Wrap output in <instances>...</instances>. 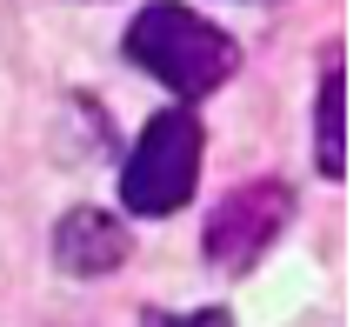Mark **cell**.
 Segmentation results:
<instances>
[{
	"instance_id": "1",
	"label": "cell",
	"mask_w": 360,
	"mask_h": 327,
	"mask_svg": "<svg viewBox=\"0 0 360 327\" xmlns=\"http://www.w3.org/2000/svg\"><path fill=\"white\" fill-rule=\"evenodd\" d=\"M127 60L147 67L180 101H200V94H214L220 80L240 67V47H233L207 13L180 7V0H154V7H141L134 27H127Z\"/></svg>"
},
{
	"instance_id": "2",
	"label": "cell",
	"mask_w": 360,
	"mask_h": 327,
	"mask_svg": "<svg viewBox=\"0 0 360 327\" xmlns=\"http://www.w3.org/2000/svg\"><path fill=\"white\" fill-rule=\"evenodd\" d=\"M200 120L187 114V107H167V114H154L141 127V141H134L127 167H120V200H127V214H147V221H160V214H180L193 200V181H200Z\"/></svg>"
},
{
	"instance_id": "3",
	"label": "cell",
	"mask_w": 360,
	"mask_h": 327,
	"mask_svg": "<svg viewBox=\"0 0 360 327\" xmlns=\"http://www.w3.org/2000/svg\"><path fill=\"white\" fill-rule=\"evenodd\" d=\"M287 221H294V187L287 181L233 187V194L214 207V221H207V261H214L220 274H240V267H254L260 254L281 241Z\"/></svg>"
},
{
	"instance_id": "4",
	"label": "cell",
	"mask_w": 360,
	"mask_h": 327,
	"mask_svg": "<svg viewBox=\"0 0 360 327\" xmlns=\"http://www.w3.org/2000/svg\"><path fill=\"white\" fill-rule=\"evenodd\" d=\"M53 261H60V274H114L127 261V227L101 207H74L53 227Z\"/></svg>"
},
{
	"instance_id": "5",
	"label": "cell",
	"mask_w": 360,
	"mask_h": 327,
	"mask_svg": "<svg viewBox=\"0 0 360 327\" xmlns=\"http://www.w3.org/2000/svg\"><path fill=\"white\" fill-rule=\"evenodd\" d=\"M314 160H321V174L327 181H340L347 174V67L340 60H327V74H321V120H314Z\"/></svg>"
},
{
	"instance_id": "6",
	"label": "cell",
	"mask_w": 360,
	"mask_h": 327,
	"mask_svg": "<svg viewBox=\"0 0 360 327\" xmlns=\"http://www.w3.org/2000/svg\"><path fill=\"white\" fill-rule=\"evenodd\" d=\"M160 327H233L227 307H193V314H180V321H160Z\"/></svg>"
}]
</instances>
